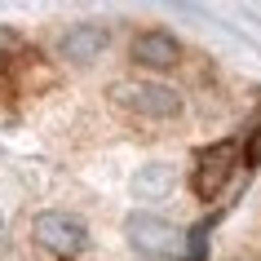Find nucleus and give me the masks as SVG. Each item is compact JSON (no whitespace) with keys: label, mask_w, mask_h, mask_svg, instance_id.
<instances>
[{"label":"nucleus","mask_w":261,"mask_h":261,"mask_svg":"<svg viewBox=\"0 0 261 261\" xmlns=\"http://www.w3.org/2000/svg\"><path fill=\"white\" fill-rule=\"evenodd\" d=\"M124 239L128 248L146 261H168V257H186V234L181 226H173L160 213H128L124 217Z\"/></svg>","instance_id":"f257e3e1"},{"label":"nucleus","mask_w":261,"mask_h":261,"mask_svg":"<svg viewBox=\"0 0 261 261\" xmlns=\"http://www.w3.org/2000/svg\"><path fill=\"white\" fill-rule=\"evenodd\" d=\"M31 239L44 248V252H54L58 261H75L89 252V244H93V234H89V226H84L75 213H58V208H49V213H36V221H31Z\"/></svg>","instance_id":"f03ea898"},{"label":"nucleus","mask_w":261,"mask_h":261,"mask_svg":"<svg viewBox=\"0 0 261 261\" xmlns=\"http://www.w3.org/2000/svg\"><path fill=\"white\" fill-rule=\"evenodd\" d=\"M244 164V142L239 138H226V142H213L195 155V168H191V191L199 199H217L226 186H230L234 168Z\"/></svg>","instance_id":"7ed1b4c3"},{"label":"nucleus","mask_w":261,"mask_h":261,"mask_svg":"<svg viewBox=\"0 0 261 261\" xmlns=\"http://www.w3.org/2000/svg\"><path fill=\"white\" fill-rule=\"evenodd\" d=\"M111 102L142 115V120H173L181 111V93L168 89V84H155V80H115L111 84Z\"/></svg>","instance_id":"20e7f679"},{"label":"nucleus","mask_w":261,"mask_h":261,"mask_svg":"<svg viewBox=\"0 0 261 261\" xmlns=\"http://www.w3.org/2000/svg\"><path fill=\"white\" fill-rule=\"evenodd\" d=\"M107 44H111V27H102V22H71L58 36V54L67 62H75V67H89L93 58L107 54Z\"/></svg>","instance_id":"39448f33"},{"label":"nucleus","mask_w":261,"mask_h":261,"mask_svg":"<svg viewBox=\"0 0 261 261\" xmlns=\"http://www.w3.org/2000/svg\"><path fill=\"white\" fill-rule=\"evenodd\" d=\"M133 62L151 71H168L181 62V44L177 36H168V31H142L138 40H133Z\"/></svg>","instance_id":"423d86ee"},{"label":"nucleus","mask_w":261,"mask_h":261,"mask_svg":"<svg viewBox=\"0 0 261 261\" xmlns=\"http://www.w3.org/2000/svg\"><path fill=\"white\" fill-rule=\"evenodd\" d=\"M173 186H177L173 164H146L138 177H133V195H138V199H168Z\"/></svg>","instance_id":"0eeeda50"},{"label":"nucleus","mask_w":261,"mask_h":261,"mask_svg":"<svg viewBox=\"0 0 261 261\" xmlns=\"http://www.w3.org/2000/svg\"><path fill=\"white\" fill-rule=\"evenodd\" d=\"M208 230H213V217L186 230V261H208Z\"/></svg>","instance_id":"6e6552de"},{"label":"nucleus","mask_w":261,"mask_h":261,"mask_svg":"<svg viewBox=\"0 0 261 261\" xmlns=\"http://www.w3.org/2000/svg\"><path fill=\"white\" fill-rule=\"evenodd\" d=\"M22 31H14V27H0V71L9 67V62H14L18 54H22Z\"/></svg>","instance_id":"1a4fd4ad"},{"label":"nucleus","mask_w":261,"mask_h":261,"mask_svg":"<svg viewBox=\"0 0 261 261\" xmlns=\"http://www.w3.org/2000/svg\"><path fill=\"white\" fill-rule=\"evenodd\" d=\"M244 160H248V164H261V124L248 133V142H244Z\"/></svg>","instance_id":"9d476101"},{"label":"nucleus","mask_w":261,"mask_h":261,"mask_svg":"<svg viewBox=\"0 0 261 261\" xmlns=\"http://www.w3.org/2000/svg\"><path fill=\"white\" fill-rule=\"evenodd\" d=\"M0 239H5V217H0Z\"/></svg>","instance_id":"9b49d317"}]
</instances>
